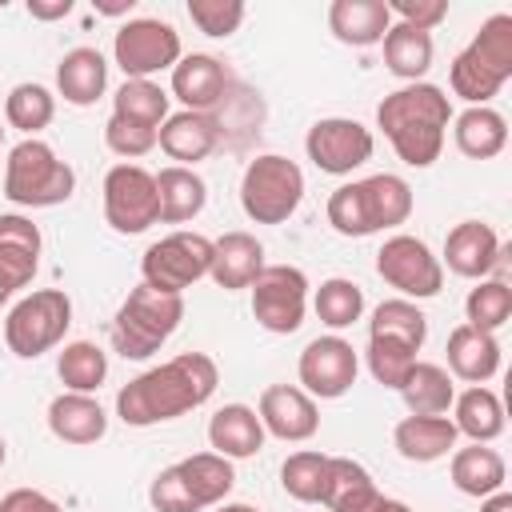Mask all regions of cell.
I'll list each match as a JSON object with an SVG mask.
<instances>
[{"instance_id": "cell-1", "label": "cell", "mask_w": 512, "mask_h": 512, "mask_svg": "<svg viewBox=\"0 0 512 512\" xmlns=\"http://www.w3.org/2000/svg\"><path fill=\"white\" fill-rule=\"evenodd\" d=\"M216 384H220V368L208 352H180L128 380L116 392V416L132 428H152L208 404Z\"/></svg>"}, {"instance_id": "cell-2", "label": "cell", "mask_w": 512, "mask_h": 512, "mask_svg": "<svg viewBox=\"0 0 512 512\" xmlns=\"http://www.w3.org/2000/svg\"><path fill=\"white\" fill-rule=\"evenodd\" d=\"M448 124H452V104L444 88L424 80L388 92L376 108V128L408 168H428L440 160Z\"/></svg>"}, {"instance_id": "cell-3", "label": "cell", "mask_w": 512, "mask_h": 512, "mask_svg": "<svg viewBox=\"0 0 512 512\" xmlns=\"http://www.w3.org/2000/svg\"><path fill=\"white\" fill-rule=\"evenodd\" d=\"M328 224L340 236H372L396 228L412 216V188L396 172H376L352 184H340L328 196Z\"/></svg>"}, {"instance_id": "cell-4", "label": "cell", "mask_w": 512, "mask_h": 512, "mask_svg": "<svg viewBox=\"0 0 512 512\" xmlns=\"http://www.w3.org/2000/svg\"><path fill=\"white\" fill-rule=\"evenodd\" d=\"M512 80V16L496 12L480 24L468 48L456 52L448 68V88L468 108H484Z\"/></svg>"}, {"instance_id": "cell-5", "label": "cell", "mask_w": 512, "mask_h": 512, "mask_svg": "<svg viewBox=\"0 0 512 512\" xmlns=\"http://www.w3.org/2000/svg\"><path fill=\"white\" fill-rule=\"evenodd\" d=\"M180 320H184V296L148 288L140 280L112 316V344L124 360H148L180 328Z\"/></svg>"}, {"instance_id": "cell-6", "label": "cell", "mask_w": 512, "mask_h": 512, "mask_svg": "<svg viewBox=\"0 0 512 512\" xmlns=\"http://www.w3.org/2000/svg\"><path fill=\"white\" fill-rule=\"evenodd\" d=\"M76 192V172L52 144L24 136L4 164V196L20 208H56Z\"/></svg>"}, {"instance_id": "cell-7", "label": "cell", "mask_w": 512, "mask_h": 512, "mask_svg": "<svg viewBox=\"0 0 512 512\" xmlns=\"http://www.w3.org/2000/svg\"><path fill=\"white\" fill-rule=\"evenodd\" d=\"M304 200V172L296 160L264 152L240 176V208L252 224H284Z\"/></svg>"}, {"instance_id": "cell-8", "label": "cell", "mask_w": 512, "mask_h": 512, "mask_svg": "<svg viewBox=\"0 0 512 512\" xmlns=\"http://www.w3.org/2000/svg\"><path fill=\"white\" fill-rule=\"evenodd\" d=\"M72 324V300L60 288H36L4 316V344L20 360H36L64 340Z\"/></svg>"}, {"instance_id": "cell-9", "label": "cell", "mask_w": 512, "mask_h": 512, "mask_svg": "<svg viewBox=\"0 0 512 512\" xmlns=\"http://www.w3.org/2000/svg\"><path fill=\"white\" fill-rule=\"evenodd\" d=\"M208 268H212V240L200 232H168L164 240L148 244L140 256L144 284L176 296H184V288L204 280Z\"/></svg>"}, {"instance_id": "cell-10", "label": "cell", "mask_w": 512, "mask_h": 512, "mask_svg": "<svg viewBox=\"0 0 512 512\" xmlns=\"http://www.w3.org/2000/svg\"><path fill=\"white\" fill-rule=\"evenodd\" d=\"M180 56H184L180 52V32L164 20L140 16V20H128V24L116 28L112 60L120 64V72L128 80H152L156 72L176 68Z\"/></svg>"}, {"instance_id": "cell-11", "label": "cell", "mask_w": 512, "mask_h": 512, "mask_svg": "<svg viewBox=\"0 0 512 512\" xmlns=\"http://www.w3.org/2000/svg\"><path fill=\"white\" fill-rule=\"evenodd\" d=\"M308 312V276L296 264H264L252 280V316L264 332L288 336L304 324Z\"/></svg>"}, {"instance_id": "cell-12", "label": "cell", "mask_w": 512, "mask_h": 512, "mask_svg": "<svg viewBox=\"0 0 512 512\" xmlns=\"http://www.w3.org/2000/svg\"><path fill=\"white\" fill-rule=\"evenodd\" d=\"M104 220L120 236H136L160 224L156 176L140 164H112L104 176Z\"/></svg>"}, {"instance_id": "cell-13", "label": "cell", "mask_w": 512, "mask_h": 512, "mask_svg": "<svg viewBox=\"0 0 512 512\" xmlns=\"http://www.w3.org/2000/svg\"><path fill=\"white\" fill-rule=\"evenodd\" d=\"M376 272L384 284H392L404 300H428L444 288V264L432 256V248L408 232H396L376 252Z\"/></svg>"}, {"instance_id": "cell-14", "label": "cell", "mask_w": 512, "mask_h": 512, "mask_svg": "<svg viewBox=\"0 0 512 512\" xmlns=\"http://www.w3.org/2000/svg\"><path fill=\"white\" fill-rule=\"evenodd\" d=\"M372 148H376L372 132L352 116H324L304 136L308 160L328 176H352L360 164L372 160Z\"/></svg>"}, {"instance_id": "cell-15", "label": "cell", "mask_w": 512, "mask_h": 512, "mask_svg": "<svg viewBox=\"0 0 512 512\" xmlns=\"http://www.w3.org/2000/svg\"><path fill=\"white\" fill-rule=\"evenodd\" d=\"M300 384L312 400H340L360 372V356L344 336H316L304 352H300Z\"/></svg>"}, {"instance_id": "cell-16", "label": "cell", "mask_w": 512, "mask_h": 512, "mask_svg": "<svg viewBox=\"0 0 512 512\" xmlns=\"http://www.w3.org/2000/svg\"><path fill=\"white\" fill-rule=\"evenodd\" d=\"M260 424L268 436L276 440H288V444H300V440H312L316 428H320V408L316 400L296 388V384H272L260 392V408H256Z\"/></svg>"}, {"instance_id": "cell-17", "label": "cell", "mask_w": 512, "mask_h": 512, "mask_svg": "<svg viewBox=\"0 0 512 512\" xmlns=\"http://www.w3.org/2000/svg\"><path fill=\"white\" fill-rule=\"evenodd\" d=\"M440 264H448V272H456L464 280H488V272L500 264L496 228L484 220H460L444 236V260Z\"/></svg>"}, {"instance_id": "cell-18", "label": "cell", "mask_w": 512, "mask_h": 512, "mask_svg": "<svg viewBox=\"0 0 512 512\" xmlns=\"http://www.w3.org/2000/svg\"><path fill=\"white\" fill-rule=\"evenodd\" d=\"M40 228L20 216V212H4L0 216V284L8 292L28 288L36 268H40Z\"/></svg>"}, {"instance_id": "cell-19", "label": "cell", "mask_w": 512, "mask_h": 512, "mask_svg": "<svg viewBox=\"0 0 512 512\" xmlns=\"http://www.w3.org/2000/svg\"><path fill=\"white\" fill-rule=\"evenodd\" d=\"M228 92V68L224 60L208 56V52H192L180 56L172 68V96L184 104V112H208L224 100Z\"/></svg>"}, {"instance_id": "cell-20", "label": "cell", "mask_w": 512, "mask_h": 512, "mask_svg": "<svg viewBox=\"0 0 512 512\" xmlns=\"http://www.w3.org/2000/svg\"><path fill=\"white\" fill-rule=\"evenodd\" d=\"M156 144L164 148L168 160H176L180 168H192L196 160H208L212 148L220 144V124L208 112H172L160 124Z\"/></svg>"}, {"instance_id": "cell-21", "label": "cell", "mask_w": 512, "mask_h": 512, "mask_svg": "<svg viewBox=\"0 0 512 512\" xmlns=\"http://www.w3.org/2000/svg\"><path fill=\"white\" fill-rule=\"evenodd\" d=\"M260 272H264V244L252 232H224L220 240H212L208 276L216 280V288H224V292L252 288V280Z\"/></svg>"}, {"instance_id": "cell-22", "label": "cell", "mask_w": 512, "mask_h": 512, "mask_svg": "<svg viewBox=\"0 0 512 512\" xmlns=\"http://www.w3.org/2000/svg\"><path fill=\"white\" fill-rule=\"evenodd\" d=\"M48 432L64 444H96L108 432V412L88 392H60L48 404Z\"/></svg>"}, {"instance_id": "cell-23", "label": "cell", "mask_w": 512, "mask_h": 512, "mask_svg": "<svg viewBox=\"0 0 512 512\" xmlns=\"http://www.w3.org/2000/svg\"><path fill=\"white\" fill-rule=\"evenodd\" d=\"M448 376L468 380V384H484L500 372V340L496 332H480L472 324H460L448 332Z\"/></svg>"}, {"instance_id": "cell-24", "label": "cell", "mask_w": 512, "mask_h": 512, "mask_svg": "<svg viewBox=\"0 0 512 512\" xmlns=\"http://www.w3.org/2000/svg\"><path fill=\"white\" fill-rule=\"evenodd\" d=\"M264 436L268 432H264L256 408H248V404H224L208 420V444L224 460H248V456H256L264 448Z\"/></svg>"}, {"instance_id": "cell-25", "label": "cell", "mask_w": 512, "mask_h": 512, "mask_svg": "<svg viewBox=\"0 0 512 512\" xmlns=\"http://www.w3.org/2000/svg\"><path fill=\"white\" fill-rule=\"evenodd\" d=\"M328 28L340 44L352 48H372L384 40L392 28V12L384 0H332L328 8Z\"/></svg>"}, {"instance_id": "cell-26", "label": "cell", "mask_w": 512, "mask_h": 512, "mask_svg": "<svg viewBox=\"0 0 512 512\" xmlns=\"http://www.w3.org/2000/svg\"><path fill=\"white\" fill-rule=\"evenodd\" d=\"M456 424L452 416H404L392 428V444L412 464H432L456 448Z\"/></svg>"}, {"instance_id": "cell-27", "label": "cell", "mask_w": 512, "mask_h": 512, "mask_svg": "<svg viewBox=\"0 0 512 512\" xmlns=\"http://www.w3.org/2000/svg\"><path fill=\"white\" fill-rule=\"evenodd\" d=\"M108 88V60L96 52V48H72L60 56L56 64V92L76 104V108H88L104 96Z\"/></svg>"}, {"instance_id": "cell-28", "label": "cell", "mask_w": 512, "mask_h": 512, "mask_svg": "<svg viewBox=\"0 0 512 512\" xmlns=\"http://www.w3.org/2000/svg\"><path fill=\"white\" fill-rule=\"evenodd\" d=\"M156 176V204H160V224H188L204 212L208 204V184L180 164H168Z\"/></svg>"}, {"instance_id": "cell-29", "label": "cell", "mask_w": 512, "mask_h": 512, "mask_svg": "<svg viewBox=\"0 0 512 512\" xmlns=\"http://www.w3.org/2000/svg\"><path fill=\"white\" fill-rule=\"evenodd\" d=\"M384 492L376 488L372 472L348 456L328 460V488H324V508L328 512H368Z\"/></svg>"}, {"instance_id": "cell-30", "label": "cell", "mask_w": 512, "mask_h": 512, "mask_svg": "<svg viewBox=\"0 0 512 512\" xmlns=\"http://www.w3.org/2000/svg\"><path fill=\"white\" fill-rule=\"evenodd\" d=\"M452 140L468 160H492L508 144V120L496 108H464L452 120Z\"/></svg>"}, {"instance_id": "cell-31", "label": "cell", "mask_w": 512, "mask_h": 512, "mask_svg": "<svg viewBox=\"0 0 512 512\" xmlns=\"http://www.w3.org/2000/svg\"><path fill=\"white\" fill-rule=\"evenodd\" d=\"M508 480V468H504V456L488 444H468V448H456L452 452V484L464 492V496H492L500 492Z\"/></svg>"}, {"instance_id": "cell-32", "label": "cell", "mask_w": 512, "mask_h": 512, "mask_svg": "<svg viewBox=\"0 0 512 512\" xmlns=\"http://www.w3.org/2000/svg\"><path fill=\"white\" fill-rule=\"evenodd\" d=\"M452 424L472 444H492L504 432V404H500V396L492 388L472 384L468 392H460L452 400Z\"/></svg>"}, {"instance_id": "cell-33", "label": "cell", "mask_w": 512, "mask_h": 512, "mask_svg": "<svg viewBox=\"0 0 512 512\" xmlns=\"http://www.w3.org/2000/svg\"><path fill=\"white\" fill-rule=\"evenodd\" d=\"M408 404L412 416H444L456 400V388H452V376L440 368V364H428V360H416L412 372L404 376V384L396 388Z\"/></svg>"}, {"instance_id": "cell-34", "label": "cell", "mask_w": 512, "mask_h": 512, "mask_svg": "<svg viewBox=\"0 0 512 512\" xmlns=\"http://www.w3.org/2000/svg\"><path fill=\"white\" fill-rule=\"evenodd\" d=\"M384 64H388V72L392 76H400V80H408V84H416L428 68H432V32H420V28H408V24H396L392 20V28L384 32Z\"/></svg>"}, {"instance_id": "cell-35", "label": "cell", "mask_w": 512, "mask_h": 512, "mask_svg": "<svg viewBox=\"0 0 512 512\" xmlns=\"http://www.w3.org/2000/svg\"><path fill=\"white\" fill-rule=\"evenodd\" d=\"M176 468H180V476H184V484H188V492H192V500H196L200 508L224 504V496H228L232 484H236L232 460H224V456H216V452L184 456Z\"/></svg>"}, {"instance_id": "cell-36", "label": "cell", "mask_w": 512, "mask_h": 512, "mask_svg": "<svg viewBox=\"0 0 512 512\" xmlns=\"http://www.w3.org/2000/svg\"><path fill=\"white\" fill-rule=\"evenodd\" d=\"M56 376H60V384L68 392H88L92 396L108 376V356L92 340H72L56 356Z\"/></svg>"}, {"instance_id": "cell-37", "label": "cell", "mask_w": 512, "mask_h": 512, "mask_svg": "<svg viewBox=\"0 0 512 512\" xmlns=\"http://www.w3.org/2000/svg\"><path fill=\"white\" fill-rule=\"evenodd\" d=\"M368 336L404 340L412 348H424V340H428V316L416 308V300L392 296V300H380L376 304V312L368 320Z\"/></svg>"}, {"instance_id": "cell-38", "label": "cell", "mask_w": 512, "mask_h": 512, "mask_svg": "<svg viewBox=\"0 0 512 512\" xmlns=\"http://www.w3.org/2000/svg\"><path fill=\"white\" fill-rule=\"evenodd\" d=\"M112 116L144 128H160L168 120V92L152 80H124L112 96Z\"/></svg>"}, {"instance_id": "cell-39", "label": "cell", "mask_w": 512, "mask_h": 512, "mask_svg": "<svg viewBox=\"0 0 512 512\" xmlns=\"http://www.w3.org/2000/svg\"><path fill=\"white\" fill-rule=\"evenodd\" d=\"M312 308H316V316H320V324H328V328H352L360 316H364V288L356 284V280H348V276H328L320 288H316V296H312Z\"/></svg>"}, {"instance_id": "cell-40", "label": "cell", "mask_w": 512, "mask_h": 512, "mask_svg": "<svg viewBox=\"0 0 512 512\" xmlns=\"http://www.w3.org/2000/svg\"><path fill=\"white\" fill-rule=\"evenodd\" d=\"M328 460L324 452H292L284 464H280V484L292 500L300 504H324V488H328Z\"/></svg>"}, {"instance_id": "cell-41", "label": "cell", "mask_w": 512, "mask_h": 512, "mask_svg": "<svg viewBox=\"0 0 512 512\" xmlns=\"http://www.w3.org/2000/svg\"><path fill=\"white\" fill-rule=\"evenodd\" d=\"M52 116H56V96L44 84H16L4 100V120L24 136H36L40 128H48Z\"/></svg>"}, {"instance_id": "cell-42", "label": "cell", "mask_w": 512, "mask_h": 512, "mask_svg": "<svg viewBox=\"0 0 512 512\" xmlns=\"http://www.w3.org/2000/svg\"><path fill=\"white\" fill-rule=\"evenodd\" d=\"M464 316H468V324L480 328V332L504 328L508 316H512V288H508L504 280H480V284L468 292V300H464Z\"/></svg>"}, {"instance_id": "cell-43", "label": "cell", "mask_w": 512, "mask_h": 512, "mask_svg": "<svg viewBox=\"0 0 512 512\" xmlns=\"http://www.w3.org/2000/svg\"><path fill=\"white\" fill-rule=\"evenodd\" d=\"M416 352L420 348H412V344H404V340H384V336H368V372H372V380L376 384H384V388H400L404 384V376L412 372V364H416Z\"/></svg>"}, {"instance_id": "cell-44", "label": "cell", "mask_w": 512, "mask_h": 512, "mask_svg": "<svg viewBox=\"0 0 512 512\" xmlns=\"http://www.w3.org/2000/svg\"><path fill=\"white\" fill-rule=\"evenodd\" d=\"M244 4L240 0H188V20L204 32V36H232L240 24H244Z\"/></svg>"}, {"instance_id": "cell-45", "label": "cell", "mask_w": 512, "mask_h": 512, "mask_svg": "<svg viewBox=\"0 0 512 512\" xmlns=\"http://www.w3.org/2000/svg\"><path fill=\"white\" fill-rule=\"evenodd\" d=\"M156 132H160V128H144V124L120 120V116H108V124H104V144H108V152L124 156V164H128V160L148 156V152L156 148Z\"/></svg>"}, {"instance_id": "cell-46", "label": "cell", "mask_w": 512, "mask_h": 512, "mask_svg": "<svg viewBox=\"0 0 512 512\" xmlns=\"http://www.w3.org/2000/svg\"><path fill=\"white\" fill-rule=\"evenodd\" d=\"M148 500H152L156 512H200V504L192 500V492H188V484H184V476H180L176 464H168V468L156 472V480L148 488Z\"/></svg>"}, {"instance_id": "cell-47", "label": "cell", "mask_w": 512, "mask_h": 512, "mask_svg": "<svg viewBox=\"0 0 512 512\" xmlns=\"http://www.w3.org/2000/svg\"><path fill=\"white\" fill-rule=\"evenodd\" d=\"M392 16H400L396 24H408V28H420V32H432L448 20V4L444 0H384Z\"/></svg>"}, {"instance_id": "cell-48", "label": "cell", "mask_w": 512, "mask_h": 512, "mask_svg": "<svg viewBox=\"0 0 512 512\" xmlns=\"http://www.w3.org/2000/svg\"><path fill=\"white\" fill-rule=\"evenodd\" d=\"M0 512H64L48 492L36 488H12L8 496H0Z\"/></svg>"}, {"instance_id": "cell-49", "label": "cell", "mask_w": 512, "mask_h": 512, "mask_svg": "<svg viewBox=\"0 0 512 512\" xmlns=\"http://www.w3.org/2000/svg\"><path fill=\"white\" fill-rule=\"evenodd\" d=\"M72 12V0H28V16L32 20H60Z\"/></svg>"}, {"instance_id": "cell-50", "label": "cell", "mask_w": 512, "mask_h": 512, "mask_svg": "<svg viewBox=\"0 0 512 512\" xmlns=\"http://www.w3.org/2000/svg\"><path fill=\"white\" fill-rule=\"evenodd\" d=\"M480 512H512V492H492V496H484L480 500Z\"/></svg>"}, {"instance_id": "cell-51", "label": "cell", "mask_w": 512, "mask_h": 512, "mask_svg": "<svg viewBox=\"0 0 512 512\" xmlns=\"http://www.w3.org/2000/svg\"><path fill=\"white\" fill-rule=\"evenodd\" d=\"M136 8V0H96V12L104 16H128Z\"/></svg>"}, {"instance_id": "cell-52", "label": "cell", "mask_w": 512, "mask_h": 512, "mask_svg": "<svg viewBox=\"0 0 512 512\" xmlns=\"http://www.w3.org/2000/svg\"><path fill=\"white\" fill-rule=\"evenodd\" d=\"M368 512H412V508H408L404 500H392V496H380V500H376V504H372Z\"/></svg>"}, {"instance_id": "cell-53", "label": "cell", "mask_w": 512, "mask_h": 512, "mask_svg": "<svg viewBox=\"0 0 512 512\" xmlns=\"http://www.w3.org/2000/svg\"><path fill=\"white\" fill-rule=\"evenodd\" d=\"M216 512H260L252 504H216Z\"/></svg>"}, {"instance_id": "cell-54", "label": "cell", "mask_w": 512, "mask_h": 512, "mask_svg": "<svg viewBox=\"0 0 512 512\" xmlns=\"http://www.w3.org/2000/svg\"><path fill=\"white\" fill-rule=\"evenodd\" d=\"M4 460H8V444H4V436H0V468H4Z\"/></svg>"}, {"instance_id": "cell-55", "label": "cell", "mask_w": 512, "mask_h": 512, "mask_svg": "<svg viewBox=\"0 0 512 512\" xmlns=\"http://www.w3.org/2000/svg\"><path fill=\"white\" fill-rule=\"evenodd\" d=\"M8 296H12V292H8V288H4V284H0V304H4V300H8Z\"/></svg>"}, {"instance_id": "cell-56", "label": "cell", "mask_w": 512, "mask_h": 512, "mask_svg": "<svg viewBox=\"0 0 512 512\" xmlns=\"http://www.w3.org/2000/svg\"><path fill=\"white\" fill-rule=\"evenodd\" d=\"M0 140H4V128H0Z\"/></svg>"}]
</instances>
